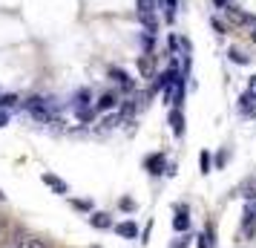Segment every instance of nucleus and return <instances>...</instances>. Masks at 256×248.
Here are the masks:
<instances>
[{
	"instance_id": "393cba45",
	"label": "nucleus",
	"mask_w": 256,
	"mask_h": 248,
	"mask_svg": "<svg viewBox=\"0 0 256 248\" xmlns=\"http://www.w3.org/2000/svg\"><path fill=\"white\" fill-rule=\"evenodd\" d=\"M72 205H75V208H78V211H92V202H86V199H72Z\"/></svg>"
},
{
	"instance_id": "aec40b11",
	"label": "nucleus",
	"mask_w": 256,
	"mask_h": 248,
	"mask_svg": "<svg viewBox=\"0 0 256 248\" xmlns=\"http://www.w3.org/2000/svg\"><path fill=\"white\" fill-rule=\"evenodd\" d=\"M164 18H167V24H173L176 21V9H178V0H164Z\"/></svg>"
},
{
	"instance_id": "9d476101",
	"label": "nucleus",
	"mask_w": 256,
	"mask_h": 248,
	"mask_svg": "<svg viewBox=\"0 0 256 248\" xmlns=\"http://www.w3.org/2000/svg\"><path fill=\"white\" fill-rule=\"evenodd\" d=\"M116 234L124 236V239H136V236H138V225L130 222V219H127V222H118L116 225Z\"/></svg>"
},
{
	"instance_id": "9b49d317",
	"label": "nucleus",
	"mask_w": 256,
	"mask_h": 248,
	"mask_svg": "<svg viewBox=\"0 0 256 248\" xmlns=\"http://www.w3.org/2000/svg\"><path fill=\"white\" fill-rule=\"evenodd\" d=\"M136 15H138L141 26H144L147 32H156V29H158V18H156V12H136Z\"/></svg>"
},
{
	"instance_id": "423d86ee",
	"label": "nucleus",
	"mask_w": 256,
	"mask_h": 248,
	"mask_svg": "<svg viewBox=\"0 0 256 248\" xmlns=\"http://www.w3.org/2000/svg\"><path fill=\"white\" fill-rule=\"evenodd\" d=\"M170 127H173V136H184V113L178 107H170Z\"/></svg>"
},
{
	"instance_id": "c756f323",
	"label": "nucleus",
	"mask_w": 256,
	"mask_h": 248,
	"mask_svg": "<svg viewBox=\"0 0 256 248\" xmlns=\"http://www.w3.org/2000/svg\"><path fill=\"white\" fill-rule=\"evenodd\" d=\"M29 248H49L44 239H29Z\"/></svg>"
},
{
	"instance_id": "cd10ccee",
	"label": "nucleus",
	"mask_w": 256,
	"mask_h": 248,
	"mask_svg": "<svg viewBox=\"0 0 256 248\" xmlns=\"http://www.w3.org/2000/svg\"><path fill=\"white\" fill-rule=\"evenodd\" d=\"M6 124H9V113L0 107V127H6Z\"/></svg>"
},
{
	"instance_id": "6e6552de",
	"label": "nucleus",
	"mask_w": 256,
	"mask_h": 248,
	"mask_svg": "<svg viewBox=\"0 0 256 248\" xmlns=\"http://www.w3.org/2000/svg\"><path fill=\"white\" fill-rule=\"evenodd\" d=\"M173 228L184 234L190 228V216H187V205H176V219H173Z\"/></svg>"
},
{
	"instance_id": "c85d7f7f",
	"label": "nucleus",
	"mask_w": 256,
	"mask_h": 248,
	"mask_svg": "<svg viewBox=\"0 0 256 248\" xmlns=\"http://www.w3.org/2000/svg\"><path fill=\"white\" fill-rule=\"evenodd\" d=\"M230 3H233V0H213V6H216V9H228Z\"/></svg>"
},
{
	"instance_id": "7ed1b4c3",
	"label": "nucleus",
	"mask_w": 256,
	"mask_h": 248,
	"mask_svg": "<svg viewBox=\"0 0 256 248\" xmlns=\"http://www.w3.org/2000/svg\"><path fill=\"white\" fill-rule=\"evenodd\" d=\"M156 58H158V55H152V52L147 55V52H144V55L136 61V67H138L141 78H156V75H158V72H156Z\"/></svg>"
},
{
	"instance_id": "f257e3e1",
	"label": "nucleus",
	"mask_w": 256,
	"mask_h": 248,
	"mask_svg": "<svg viewBox=\"0 0 256 248\" xmlns=\"http://www.w3.org/2000/svg\"><path fill=\"white\" fill-rule=\"evenodd\" d=\"M222 12H224V18H228V24H230V26H248V24H250V15L244 12V9H239L236 3H230V6H228V9H222Z\"/></svg>"
},
{
	"instance_id": "473e14b6",
	"label": "nucleus",
	"mask_w": 256,
	"mask_h": 248,
	"mask_svg": "<svg viewBox=\"0 0 256 248\" xmlns=\"http://www.w3.org/2000/svg\"><path fill=\"white\" fill-rule=\"evenodd\" d=\"M0 199H6V196H3V190H0Z\"/></svg>"
},
{
	"instance_id": "bb28decb",
	"label": "nucleus",
	"mask_w": 256,
	"mask_h": 248,
	"mask_svg": "<svg viewBox=\"0 0 256 248\" xmlns=\"http://www.w3.org/2000/svg\"><path fill=\"white\" fill-rule=\"evenodd\" d=\"M210 26H213V29H216V32H219V35H224V32H228V26L222 24L219 18H210Z\"/></svg>"
},
{
	"instance_id": "5701e85b",
	"label": "nucleus",
	"mask_w": 256,
	"mask_h": 248,
	"mask_svg": "<svg viewBox=\"0 0 256 248\" xmlns=\"http://www.w3.org/2000/svg\"><path fill=\"white\" fill-rule=\"evenodd\" d=\"M167 47H170V55H178V49H182V41H178V35H170V41H167Z\"/></svg>"
},
{
	"instance_id": "f03ea898",
	"label": "nucleus",
	"mask_w": 256,
	"mask_h": 248,
	"mask_svg": "<svg viewBox=\"0 0 256 248\" xmlns=\"http://www.w3.org/2000/svg\"><path fill=\"white\" fill-rule=\"evenodd\" d=\"M164 167H167V159H164V153H150L147 159H144V170H147L150 176H162V173H167Z\"/></svg>"
},
{
	"instance_id": "2eb2a0df",
	"label": "nucleus",
	"mask_w": 256,
	"mask_h": 248,
	"mask_svg": "<svg viewBox=\"0 0 256 248\" xmlns=\"http://www.w3.org/2000/svg\"><path fill=\"white\" fill-rule=\"evenodd\" d=\"M196 248H216V231H213V225H208V234H202L196 239Z\"/></svg>"
},
{
	"instance_id": "f3484780",
	"label": "nucleus",
	"mask_w": 256,
	"mask_h": 248,
	"mask_svg": "<svg viewBox=\"0 0 256 248\" xmlns=\"http://www.w3.org/2000/svg\"><path fill=\"white\" fill-rule=\"evenodd\" d=\"M75 116H78V121H81V124H92L95 107H81V110H75Z\"/></svg>"
},
{
	"instance_id": "4be33fe9",
	"label": "nucleus",
	"mask_w": 256,
	"mask_h": 248,
	"mask_svg": "<svg viewBox=\"0 0 256 248\" xmlns=\"http://www.w3.org/2000/svg\"><path fill=\"white\" fill-rule=\"evenodd\" d=\"M210 167H213V159H210L208 150H202V156H198V170L202 173H210Z\"/></svg>"
},
{
	"instance_id": "ddd939ff",
	"label": "nucleus",
	"mask_w": 256,
	"mask_h": 248,
	"mask_svg": "<svg viewBox=\"0 0 256 248\" xmlns=\"http://www.w3.org/2000/svg\"><path fill=\"white\" fill-rule=\"evenodd\" d=\"M242 225H256V199H248V202H244Z\"/></svg>"
},
{
	"instance_id": "72a5a7b5",
	"label": "nucleus",
	"mask_w": 256,
	"mask_h": 248,
	"mask_svg": "<svg viewBox=\"0 0 256 248\" xmlns=\"http://www.w3.org/2000/svg\"><path fill=\"white\" fill-rule=\"evenodd\" d=\"M95 248H98V245H95Z\"/></svg>"
},
{
	"instance_id": "4468645a",
	"label": "nucleus",
	"mask_w": 256,
	"mask_h": 248,
	"mask_svg": "<svg viewBox=\"0 0 256 248\" xmlns=\"http://www.w3.org/2000/svg\"><path fill=\"white\" fill-rule=\"evenodd\" d=\"M239 193H242L244 199H256V176H248L239 185Z\"/></svg>"
},
{
	"instance_id": "7c9ffc66",
	"label": "nucleus",
	"mask_w": 256,
	"mask_h": 248,
	"mask_svg": "<svg viewBox=\"0 0 256 248\" xmlns=\"http://www.w3.org/2000/svg\"><path fill=\"white\" fill-rule=\"evenodd\" d=\"M250 90H256V75H254V78H250Z\"/></svg>"
},
{
	"instance_id": "b1692460",
	"label": "nucleus",
	"mask_w": 256,
	"mask_h": 248,
	"mask_svg": "<svg viewBox=\"0 0 256 248\" xmlns=\"http://www.w3.org/2000/svg\"><path fill=\"white\" fill-rule=\"evenodd\" d=\"M18 101H20L18 95H0V107H3V110H9V107H14Z\"/></svg>"
},
{
	"instance_id": "39448f33",
	"label": "nucleus",
	"mask_w": 256,
	"mask_h": 248,
	"mask_svg": "<svg viewBox=\"0 0 256 248\" xmlns=\"http://www.w3.org/2000/svg\"><path fill=\"white\" fill-rule=\"evenodd\" d=\"M239 113L242 116H256V90H248L239 98Z\"/></svg>"
},
{
	"instance_id": "0eeeda50",
	"label": "nucleus",
	"mask_w": 256,
	"mask_h": 248,
	"mask_svg": "<svg viewBox=\"0 0 256 248\" xmlns=\"http://www.w3.org/2000/svg\"><path fill=\"white\" fill-rule=\"evenodd\" d=\"M44 185H49V188L55 190V193H64V196H66V193H70V185H66V182H64V179H58L55 176V173H44Z\"/></svg>"
},
{
	"instance_id": "dca6fc26",
	"label": "nucleus",
	"mask_w": 256,
	"mask_h": 248,
	"mask_svg": "<svg viewBox=\"0 0 256 248\" xmlns=\"http://www.w3.org/2000/svg\"><path fill=\"white\" fill-rule=\"evenodd\" d=\"M90 101H92V98H90V90L84 87V90H78V93L72 95V110H81V107H90Z\"/></svg>"
},
{
	"instance_id": "a211bd4d",
	"label": "nucleus",
	"mask_w": 256,
	"mask_h": 248,
	"mask_svg": "<svg viewBox=\"0 0 256 248\" xmlns=\"http://www.w3.org/2000/svg\"><path fill=\"white\" fill-rule=\"evenodd\" d=\"M228 58H230L233 64H239V67H244V64H250V58L244 55L242 49H228Z\"/></svg>"
},
{
	"instance_id": "a878e982",
	"label": "nucleus",
	"mask_w": 256,
	"mask_h": 248,
	"mask_svg": "<svg viewBox=\"0 0 256 248\" xmlns=\"http://www.w3.org/2000/svg\"><path fill=\"white\" fill-rule=\"evenodd\" d=\"M118 208H121V211H136V202H132V199H130V196H124V199H121V202H118Z\"/></svg>"
},
{
	"instance_id": "6ab92c4d",
	"label": "nucleus",
	"mask_w": 256,
	"mask_h": 248,
	"mask_svg": "<svg viewBox=\"0 0 256 248\" xmlns=\"http://www.w3.org/2000/svg\"><path fill=\"white\" fill-rule=\"evenodd\" d=\"M158 0H136V12H156Z\"/></svg>"
},
{
	"instance_id": "1a4fd4ad",
	"label": "nucleus",
	"mask_w": 256,
	"mask_h": 248,
	"mask_svg": "<svg viewBox=\"0 0 256 248\" xmlns=\"http://www.w3.org/2000/svg\"><path fill=\"white\" fill-rule=\"evenodd\" d=\"M90 225H92V228H98V231H110V228H112V216H110V213H104V211H98V213H92V216H90Z\"/></svg>"
},
{
	"instance_id": "412c9836",
	"label": "nucleus",
	"mask_w": 256,
	"mask_h": 248,
	"mask_svg": "<svg viewBox=\"0 0 256 248\" xmlns=\"http://www.w3.org/2000/svg\"><path fill=\"white\" fill-rule=\"evenodd\" d=\"M141 47H144V52L150 55L152 47H156V32H144V35H141Z\"/></svg>"
},
{
	"instance_id": "20e7f679",
	"label": "nucleus",
	"mask_w": 256,
	"mask_h": 248,
	"mask_svg": "<svg viewBox=\"0 0 256 248\" xmlns=\"http://www.w3.org/2000/svg\"><path fill=\"white\" fill-rule=\"evenodd\" d=\"M110 78H112V81L124 90V93H132V90H136V81H132V78H130L121 67H110Z\"/></svg>"
},
{
	"instance_id": "f8f14e48",
	"label": "nucleus",
	"mask_w": 256,
	"mask_h": 248,
	"mask_svg": "<svg viewBox=\"0 0 256 248\" xmlns=\"http://www.w3.org/2000/svg\"><path fill=\"white\" fill-rule=\"evenodd\" d=\"M118 93H104L101 98H98V104H95V110H112V107H118Z\"/></svg>"
},
{
	"instance_id": "2f4dec72",
	"label": "nucleus",
	"mask_w": 256,
	"mask_h": 248,
	"mask_svg": "<svg viewBox=\"0 0 256 248\" xmlns=\"http://www.w3.org/2000/svg\"><path fill=\"white\" fill-rule=\"evenodd\" d=\"M250 38H254V44H256V29H254V32H250Z\"/></svg>"
}]
</instances>
